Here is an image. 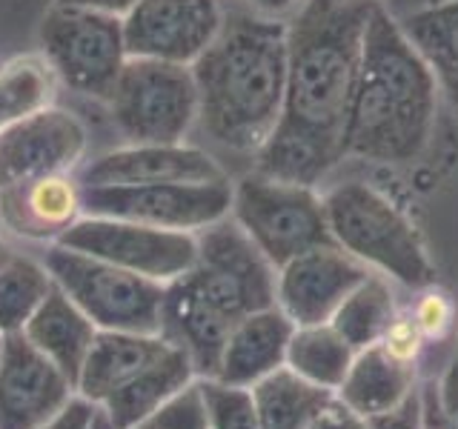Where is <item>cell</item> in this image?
Segmentation results:
<instances>
[{
	"mask_svg": "<svg viewBox=\"0 0 458 429\" xmlns=\"http://www.w3.org/2000/svg\"><path fill=\"white\" fill-rule=\"evenodd\" d=\"M378 0H307L290 26V69L281 123L258 152V172L315 186L344 161L364 29Z\"/></svg>",
	"mask_w": 458,
	"mask_h": 429,
	"instance_id": "obj_1",
	"label": "cell"
},
{
	"mask_svg": "<svg viewBox=\"0 0 458 429\" xmlns=\"http://www.w3.org/2000/svg\"><path fill=\"white\" fill-rule=\"evenodd\" d=\"M290 26L255 9L224 12L221 32L192 63L198 121L224 149L258 155L281 123Z\"/></svg>",
	"mask_w": 458,
	"mask_h": 429,
	"instance_id": "obj_2",
	"label": "cell"
},
{
	"mask_svg": "<svg viewBox=\"0 0 458 429\" xmlns=\"http://www.w3.org/2000/svg\"><path fill=\"white\" fill-rule=\"evenodd\" d=\"M436 72L381 4L364 29L361 63L350 104L344 157L372 164L415 161L436 123Z\"/></svg>",
	"mask_w": 458,
	"mask_h": 429,
	"instance_id": "obj_3",
	"label": "cell"
},
{
	"mask_svg": "<svg viewBox=\"0 0 458 429\" xmlns=\"http://www.w3.org/2000/svg\"><path fill=\"white\" fill-rule=\"evenodd\" d=\"M324 209L333 240L372 272H381L412 290L436 283L419 229L376 186L347 181L324 195Z\"/></svg>",
	"mask_w": 458,
	"mask_h": 429,
	"instance_id": "obj_4",
	"label": "cell"
},
{
	"mask_svg": "<svg viewBox=\"0 0 458 429\" xmlns=\"http://www.w3.org/2000/svg\"><path fill=\"white\" fill-rule=\"evenodd\" d=\"M229 214L276 269L310 249L335 243L324 198L315 192V186L269 178L258 169L233 186Z\"/></svg>",
	"mask_w": 458,
	"mask_h": 429,
	"instance_id": "obj_5",
	"label": "cell"
},
{
	"mask_svg": "<svg viewBox=\"0 0 458 429\" xmlns=\"http://www.w3.org/2000/svg\"><path fill=\"white\" fill-rule=\"evenodd\" d=\"M43 266L98 329L161 335L166 283L143 278L138 272L121 269L100 257L66 249L61 243H55L47 252Z\"/></svg>",
	"mask_w": 458,
	"mask_h": 429,
	"instance_id": "obj_6",
	"label": "cell"
},
{
	"mask_svg": "<svg viewBox=\"0 0 458 429\" xmlns=\"http://www.w3.org/2000/svg\"><path fill=\"white\" fill-rule=\"evenodd\" d=\"M195 238V264L181 278L209 309L224 321L238 324L258 309L276 307L278 269L267 261L235 218L200 229Z\"/></svg>",
	"mask_w": 458,
	"mask_h": 429,
	"instance_id": "obj_7",
	"label": "cell"
},
{
	"mask_svg": "<svg viewBox=\"0 0 458 429\" xmlns=\"http://www.w3.org/2000/svg\"><path fill=\"white\" fill-rule=\"evenodd\" d=\"M112 121L132 143H181L198 121L192 66L126 57L109 92Z\"/></svg>",
	"mask_w": 458,
	"mask_h": 429,
	"instance_id": "obj_8",
	"label": "cell"
},
{
	"mask_svg": "<svg viewBox=\"0 0 458 429\" xmlns=\"http://www.w3.org/2000/svg\"><path fill=\"white\" fill-rule=\"evenodd\" d=\"M52 72L69 89L109 97L126 63L123 18L81 6H55L40 23Z\"/></svg>",
	"mask_w": 458,
	"mask_h": 429,
	"instance_id": "obj_9",
	"label": "cell"
},
{
	"mask_svg": "<svg viewBox=\"0 0 458 429\" xmlns=\"http://www.w3.org/2000/svg\"><path fill=\"white\" fill-rule=\"evenodd\" d=\"M83 209L95 218L135 221L172 232H200L233 212L229 181L149 183V186H86Z\"/></svg>",
	"mask_w": 458,
	"mask_h": 429,
	"instance_id": "obj_10",
	"label": "cell"
},
{
	"mask_svg": "<svg viewBox=\"0 0 458 429\" xmlns=\"http://www.w3.org/2000/svg\"><path fill=\"white\" fill-rule=\"evenodd\" d=\"M66 249L100 257L121 269L138 272L157 283H172L192 269L198 255L195 232H172L118 218H78L57 238Z\"/></svg>",
	"mask_w": 458,
	"mask_h": 429,
	"instance_id": "obj_11",
	"label": "cell"
},
{
	"mask_svg": "<svg viewBox=\"0 0 458 429\" xmlns=\"http://www.w3.org/2000/svg\"><path fill=\"white\" fill-rule=\"evenodd\" d=\"M218 0H138L123 14L129 57L192 66L221 32Z\"/></svg>",
	"mask_w": 458,
	"mask_h": 429,
	"instance_id": "obj_12",
	"label": "cell"
},
{
	"mask_svg": "<svg viewBox=\"0 0 458 429\" xmlns=\"http://www.w3.org/2000/svg\"><path fill=\"white\" fill-rule=\"evenodd\" d=\"M369 272L372 269L367 264L344 252L338 243L310 249L278 269L276 307L295 326L329 324L347 295Z\"/></svg>",
	"mask_w": 458,
	"mask_h": 429,
	"instance_id": "obj_13",
	"label": "cell"
},
{
	"mask_svg": "<svg viewBox=\"0 0 458 429\" xmlns=\"http://www.w3.org/2000/svg\"><path fill=\"white\" fill-rule=\"evenodd\" d=\"M75 386L23 332L6 335L0 361V429H43Z\"/></svg>",
	"mask_w": 458,
	"mask_h": 429,
	"instance_id": "obj_14",
	"label": "cell"
},
{
	"mask_svg": "<svg viewBox=\"0 0 458 429\" xmlns=\"http://www.w3.org/2000/svg\"><path fill=\"white\" fill-rule=\"evenodd\" d=\"M86 152V129L61 109H40L0 129V189L47 175H66Z\"/></svg>",
	"mask_w": 458,
	"mask_h": 429,
	"instance_id": "obj_15",
	"label": "cell"
},
{
	"mask_svg": "<svg viewBox=\"0 0 458 429\" xmlns=\"http://www.w3.org/2000/svg\"><path fill=\"white\" fill-rule=\"evenodd\" d=\"M226 172L212 155L183 143H135L100 155L83 169L86 186H149V183H212Z\"/></svg>",
	"mask_w": 458,
	"mask_h": 429,
	"instance_id": "obj_16",
	"label": "cell"
},
{
	"mask_svg": "<svg viewBox=\"0 0 458 429\" xmlns=\"http://www.w3.org/2000/svg\"><path fill=\"white\" fill-rule=\"evenodd\" d=\"M295 332V324L278 307L258 309L233 324L224 343L215 381L233 386H252L269 372L286 366V349Z\"/></svg>",
	"mask_w": 458,
	"mask_h": 429,
	"instance_id": "obj_17",
	"label": "cell"
},
{
	"mask_svg": "<svg viewBox=\"0 0 458 429\" xmlns=\"http://www.w3.org/2000/svg\"><path fill=\"white\" fill-rule=\"evenodd\" d=\"M233 324L209 309L183 278L166 283L161 307V335L190 355L198 378H215Z\"/></svg>",
	"mask_w": 458,
	"mask_h": 429,
	"instance_id": "obj_18",
	"label": "cell"
},
{
	"mask_svg": "<svg viewBox=\"0 0 458 429\" xmlns=\"http://www.w3.org/2000/svg\"><path fill=\"white\" fill-rule=\"evenodd\" d=\"M81 189L66 175H47L0 189L4 221L23 238H61L81 218Z\"/></svg>",
	"mask_w": 458,
	"mask_h": 429,
	"instance_id": "obj_19",
	"label": "cell"
},
{
	"mask_svg": "<svg viewBox=\"0 0 458 429\" xmlns=\"http://www.w3.org/2000/svg\"><path fill=\"white\" fill-rule=\"evenodd\" d=\"M23 335L64 372L78 392L81 369L95 343L98 326L86 318L83 309L57 283L52 286L49 295L43 298V304L38 307V312L23 326Z\"/></svg>",
	"mask_w": 458,
	"mask_h": 429,
	"instance_id": "obj_20",
	"label": "cell"
},
{
	"mask_svg": "<svg viewBox=\"0 0 458 429\" xmlns=\"http://www.w3.org/2000/svg\"><path fill=\"white\" fill-rule=\"evenodd\" d=\"M172 343L164 335H138V332H109L98 329L95 343L86 355L78 395H83L92 404L104 400L121 390L123 383L132 381L138 372H143L149 364H155Z\"/></svg>",
	"mask_w": 458,
	"mask_h": 429,
	"instance_id": "obj_21",
	"label": "cell"
},
{
	"mask_svg": "<svg viewBox=\"0 0 458 429\" xmlns=\"http://www.w3.org/2000/svg\"><path fill=\"white\" fill-rule=\"evenodd\" d=\"M415 392V364H404L381 343L355 352V361L335 395L364 418L390 412Z\"/></svg>",
	"mask_w": 458,
	"mask_h": 429,
	"instance_id": "obj_22",
	"label": "cell"
},
{
	"mask_svg": "<svg viewBox=\"0 0 458 429\" xmlns=\"http://www.w3.org/2000/svg\"><path fill=\"white\" fill-rule=\"evenodd\" d=\"M195 378L198 375L190 355L178 347H169L155 364L138 372L121 390H114L100 407L109 415L114 429H138L143 418H149L166 398H172Z\"/></svg>",
	"mask_w": 458,
	"mask_h": 429,
	"instance_id": "obj_23",
	"label": "cell"
},
{
	"mask_svg": "<svg viewBox=\"0 0 458 429\" xmlns=\"http://www.w3.org/2000/svg\"><path fill=\"white\" fill-rule=\"evenodd\" d=\"M250 390L258 418H261V429H307L315 412L335 395L324 386H315L307 378H301L290 366L269 372Z\"/></svg>",
	"mask_w": 458,
	"mask_h": 429,
	"instance_id": "obj_24",
	"label": "cell"
},
{
	"mask_svg": "<svg viewBox=\"0 0 458 429\" xmlns=\"http://www.w3.org/2000/svg\"><path fill=\"white\" fill-rule=\"evenodd\" d=\"M352 361L355 349L333 324L295 326L290 349H286V366L329 392H335L344 383Z\"/></svg>",
	"mask_w": 458,
	"mask_h": 429,
	"instance_id": "obj_25",
	"label": "cell"
},
{
	"mask_svg": "<svg viewBox=\"0 0 458 429\" xmlns=\"http://www.w3.org/2000/svg\"><path fill=\"white\" fill-rule=\"evenodd\" d=\"M395 315L398 309H395L390 278L381 275V272H369V275L347 295V300L338 307V312L333 315L329 324H333L344 335V341L358 352V349L372 347V343H378L386 329H390V324L395 321Z\"/></svg>",
	"mask_w": 458,
	"mask_h": 429,
	"instance_id": "obj_26",
	"label": "cell"
},
{
	"mask_svg": "<svg viewBox=\"0 0 458 429\" xmlns=\"http://www.w3.org/2000/svg\"><path fill=\"white\" fill-rule=\"evenodd\" d=\"M55 95V72L49 61L23 55L0 63V129L47 109Z\"/></svg>",
	"mask_w": 458,
	"mask_h": 429,
	"instance_id": "obj_27",
	"label": "cell"
},
{
	"mask_svg": "<svg viewBox=\"0 0 458 429\" xmlns=\"http://www.w3.org/2000/svg\"><path fill=\"white\" fill-rule=\"evenodd\" d=\"M52 286L55 281L47 266L12 255L9 264L0 269V332H23Z\"/></svg>",
	"mask_w": 458,
	"mask_h": 429,
	"instance_id": "obj_28",
	"label": "cell"
},
{
	"mask_svg": "<svg viewBox=\"0 0 458 429\" xmlns=\"http://www.w3.org/2000/svg\"><path fill=\"white\" fill-rule=\"evenodd\" d=\"M401 26L436 75L458 72V0L415 12Z\"/></svg>",
	"mask_w": 458,
	"mask_h": 429,
	"instance_id": "obj_29",
	"label": "cell"
},
{
	"mask_svg": "<svg viewBox=\"0 0 458 429\" xmlns=\"http://www.w3.org/2000/svg\"><path fill=\"white\" fill-rule=\"evenodd\" d=\"M200 386L207 398L209 429H261L250 386H233L215 378H200Z\"/></svg>",
	"mask_w": 458,
	"mask_h": 429,
	"instance_id": "obj_30",
	"label": "cell"
},
{
	"mask_svg": "<svg viewBox=\"0 0 458 429\" xmlns=\"http://www.w3.org/2000/svg\"><path fill=\"white\" fill-rule=\"evenodd\" d=\"M138 429H209L207 398L200 378L190 381L172 398H166L149 418H143Z\"/></svg>",
	"mask_w": 458,
	"mask_h": 429,
	"instance_id": "obj_31",
	"label": "cell"
},
{
	"mask_svg": "<svg viewBox=\"0 0 458 429\" xmlns=\"http://www.w3.org/2000/svg\"><path fill=\"white\" fill-rule=\"evenodd\" d=\"M410 315L427 341H444L455 326V307L450 295L441 292L438 286H424Z\"/></svg>",
	"mask_w": 458,
	"mask_h": 429,
	"instance_id": "obj_32",
	"label": "cell"
},
{
	"mask_svg": "<svg viewBox=\"0 0 458 429\" xmlns=\"http://www.w3.org/2000/svg\"><path fill=\"white\" fill-rule=\"evenodd\" d=\"M378 343L393 358H398V361L415 364V361H419L421 349H424L427 338L421 335V329L415 326L412 315H395V321L390 324V329H386Z\"/></svg>",
	"mask_w": 458,
	"mask_h": 429,
	"instance_id": "obj_33",
	"label": "cell"
},
{
	"mask_svg": "<svg viewBox=\"0 0 458 429\" xmlns=\"http://www.w3.org/2000/svg\"><path fill=\"white\" fill-rule=\"evenodd\" d=\"M367 429H424L421 390H415L404 404H398L395 409L367 418Z\"/></svg>",
	"mask_w": 458,
	"mask_h": 429,
	"instance_id": "obj_34",
	"label": "cell"
},
{
	"mask_svg": "<svg viewBox=\"0 0 458 429\" xmlns=\"http://www.w3.org/2000/svg\"><path fill=\"white\" fill-rule=\"evenodd\" d=\"M307 429H367V418L350 409L338 395H333L315 412V418L307 424Z\"/></svg>",
	"mask_w": 458,
	"mask_h": 429,
	"instance_id": "obj_35",
	"label": "cell"
},
{
	"mask_svg": "<svg viewBox=\"0 0 458 429\" xmlns=\"http://www.w3.org/2000/svg\"><path fill=\"white\" fill-rule=\"evenodd\" d=\"M95 409H98V404H92V400H86L83 395L75 392L69 398V404L43 429H89L92 418H95Z\"/></svg>",
	"mask_w": 458,
	"mask_h": 429,
	"instance_id": "obj_36",
	"label": "cell"
},
{
	"mask_svg": "<svg viewBox=\"0 0 458 429\" xmlns=\"http://www.w3.org/2000/svg\"><path fill=\"white\" fill-rule=\"evenodd\" d=\"M436 400L450 429H458V358L441 372V378L436 383Z\"/></svg>",
	"mask_w": 458,
	"mask_h": 429,
	"instance_id": "obj_37",
	"label": "cell"
},
{
	"mask_svg": "<svg viewBox=\"0 0 458 429\" xmlns=\"http://www.w3.org/2000/svg\"><path fill=\"white\" fill-rule=\"evenodd\" d=\"M307 0H250V9L267 14V18H293Z\"/></svg>",
	"mask_w": 458,
	"mask_h": 429,
	"instance_id": "obj_38",
	"label": "cell"
},
{
	"mask_svg": "<svg viewBox=\"0 0 458 429\" xmlns=\"http://www.w3.org/2000/svg\"><path fill=\"white\" fill-rule=\"evenodd\" d=\"M138 0H57V6H81V9H95L106 14H126Z\"/></svg>",
	"mask_w": 458,
	"mask_h": 429,
	"instance_id": "obj_39",
	"label": "cell"
},
{
	"mask_svg": "<svg viewBox=\"0 0 458 429\" xmlns=\"http://www.w3.org/2000/svg\"><path fill=\"white\" fill-rule=\"evenodd\" d=\"M421 409H424V429H450V424L444 421V415L438 409L436 383H429L421 390Z\"/></svg>",
	"mask_w": 458,
	"mask_h": 429,
	"instance_id": "obj_40",
	"label": "cell"
},
{
	"mask_svg": "<svg viewBox=\"0 0 458 429\" xmlns=\"http://www.w3.org/2000/svg\"><path fill=\"white\" fill-rule=\"evenodd\" d=\"M438 80V89L447 95L450 106L458 112V72H444V75H436Z\"/></svg>",
	"mask_w": 458,
	"mask_h": 429,
	"instance_id": "obj_41",
	"label": "cell"
},
{
	"mask_svg": "<svg viewBox=\"0 0 458 429\" xmlns=\"http://www.w3.org/2000/svg\"><path fill=\"white\" fill-rule=\"evenodd\" d=\"M89 429H114L112 421H109V415L104 412V407H98L95 409V418H92V426Z\"/></svg>",
	"mask_w": 458,
	"mask_h": 429,
	"instance_id": "obj_42",
	"label": "cell"
},
{
	"mask_svg": "<svg viewBox=\"0 0 458 429\" xmlns=\"http://www.w3.org/2000/svg\"><path fill=\"white\" fill-rule=\"evenodd\" d=\"M9 257H12V249L6 247V240L0 238V269H4L9 264Z\"/></svg>",
	"mask_w": 458,
	"mask_h": 429,
	"instance_id": "obj_43",
	"label": "cell"
},
{
	"mask_svg": "<svg viewBox=\"0 0 458 429\" xmlns=\"http://www.w3.org/2000/svg\"><path fill=\"white\" fill-rule=\"evenodd\" d=\"M4 347H6V335L0 332V361H4Z\"/></svg>",
	"mask_w": 458,
	"mask_h": 429,
	"instance_id": "obj_44",
	"label": "cell"
},
{
	"mask_svg": "<svg viewBox=\"0 0 458 429\" xmlns=\"http://www.w3.org/2000/svg\"><path fill=\"white\" fill-rule=\"evenodd\" d=\"M318 4H347V0H318Z\"/></svg>",
	"mask_w": 458,
	"mask_h": 429,
	"instance_id": "obj_45",
	"label": "cell"
}]
</instances>
